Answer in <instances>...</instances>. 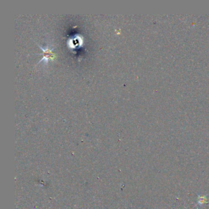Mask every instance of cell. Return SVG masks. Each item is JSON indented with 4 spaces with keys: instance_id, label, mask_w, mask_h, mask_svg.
Wrapping results in <instances>:
<instances>
[{
    "instance_id": "6da1fadb",
    "label": "cell",
    "mask_w": 209,
    "mask_h": 209,
    "mask_svg": "<svg viewBox=\"0 0 209 209\" xmlns=\"http://www.w3.org/2000/svg\"><path fill=\"white\" fill-rule=\"evenodd\" d=\"M40 47L41 48L42 51H43L42 55H44V57L42 58V60H54L55 58V53H52V49H50L49 47L43 49L40 46Z\"/></svg>"
},
{
    "instance_id": "7a4b0ae2",
    "label": "cell",
    "mask_w": 209,
    "mask_h": 209,
    "mask_svg": "<svg viewBox=\"0 0 209 209\" xmlns=\"http://www.w3.org/2000/svg\"><path fill=\"white\" fill-rule=\"evenodd\" d=\"M206 200V199L205 198V197H204V196H202V197H201V198L199 199V203L200 204H204V203L205 202V201Z\"/></svg>"
}]
</instances>
